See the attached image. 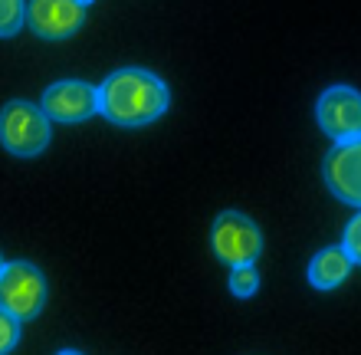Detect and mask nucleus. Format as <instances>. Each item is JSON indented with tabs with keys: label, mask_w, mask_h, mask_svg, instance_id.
Segmentation results:
<instances>
[{
	"label": "nucleus",
	"mask_w": 361,
	"mask_h": 355,
	"mask_svg": "<svg viewBox=\"0 0 361 355\" xmlns=\"http://www.w3.org/2000/svg\"><path fill=\"white\" fill-rule=\"evenodd\" d=\"M168 102H171V92L164 86V79L142 66L115 69L99 86V112L122 128L152 125L168 112Z\"/></svg>",
	"instance_id": "f257e3e1"
},
{
	"label": "nucleus",
	"mask_w": 361,
	"mask_h": 355,
	"mask_svg": "<svg viewBox=\"0 0 361 355\" xmlns=\"http://www.w3.org/2000/svg\"><path fill=\"white\" fill-rule=\"evenodd\" d=\"M49 135H53V122L33 102L13 99V102L0 109V145L10 155L33 158L49 145Z\"/></svg>",
	"instance_id": "f03ea898"
},
{
	"label": "nucleus",
	"mask_w": 361,
	"mask_h": 355,
	"mask_svg": "<svg viewBox=\"0 0 361 355\" xmlns=\"http://www.w3.org/2000/svg\"><path fill=\"white\" fill-rule=\"evenodd\" d=\"M47 303V277L37 263L10 260L0 263V306L17 319H33Z\"/></svg>",
	"instance_id": "7ed1b4c3"
},
{
	"label": "nucleus",
	"mask_w": 361,
	"mask_h": 355,
	"mask_svg": "<svg viewBox=\"0 0 361 355\" xmlns=\"http://www.w3.org/2000/svg\"><path fill=\"white\" fill-rule=\"evenodd\" d=\"M210 247H214V257L224 260L227 267L257 263V257L263 253V234L247 214L224 211L210 227Z\"/></svg>",
	"instance_id": "20e7f679"
},
{
	"label": "nucleus",
	"mask_w": 361,
	"mask_h": 355,
	"mask_svg": "<svg viewBox=\"0 0 361 355\" xmlns=\"http://www.w3.org/2000/svg\"><path fill=\"white\" fill-rule=\"evenodd\" d=\"M39 109L47 112L49 122H86L99 112V86L82 83V79H59V83L47 86L43 99H39Z\"/></svg>",
	"instance_id": "39448f33"
},
{
	"label": "nucleus",
	"mask_w": 361,
	"mask_h": 355,
	"mask_svg": "<svg viewBox=\"0 0 361 355\" xmlns=\"http://www.w3.org/2000/svg\"><path fill=\"white\" fill-rule=\"evenodd\" d=\"M322 178L338 201L361 207V135L342 138L329 148L322 162Z\"/></svg>",
	"instance_id": "423d86ee"
},
{
	"label": "nucleus",
	"mask_w": 361,
	"mask_h": 355,
	"mask_svg": "<svg viewBox=\"0 0 361 355\" xmlns=\"http://www.w3.org/2000/svg\"><path fill=\"white\" fill-rule=\"evenodd\" d=\"M315 122L332 142L361 135V92L355 86H329L315 102Z\"/></svg>",
	"instance_id": "0eeeda50"
},
{
	"label": "nucleus",
	"mask_w": 361,
	"mask_h": 355,
	"mask_svg": "<svg viewBox=\"0 0 361 355\" xmlns=\"http://www.w3.org/2000/svg\"><path fill=\"white\" fill-rule=\"evenodd\" d=\"M27 23L43 40H69L86 23V4L82 0H30Z\"/></svg>",
	"instance_id": "6e6552de"
},
{
	"label": "nucleus",
	"mask_w": 361,
	"mask_h": 355,
	"mask_svg": "<svg viewBox=\"0 0 361 355\" xmlns=\"http://www.w3.org/2000/svg\"><path fill=\"white\" fill-rule=\"evenodd\" d=\"M352 273V257L342 247H325L309 260V283L315 289H335L342 287Z\"/></svg>",
	"instance_id": "1a4fd4ad"
},
{
	"label": "nucleus",
	"mask_w": 361,
	"mask_h": 355,
	"mask_svg": "<svg viewBox=\"0 0 361 355\" xmlns=\"http://www.w3.org/2000/svg\"><path fill=\"white\" fill-rule=\"evenodd\" d=\"M259 289V273L253 263H237L230 267V293L240 299H250Z\"/></svg>",
	"instance_id": "9d476101"
},
{
	"label": "nucleus",
	"mask_w": 361,
	"mask_h": 355,
	"mask_svg": "<svg viewBox=\"0 0 361 355\" xmlns=\"http://www.w3.org/2000/svg\"><path fill=\"white\" fill-rule=\"evenodd\" d=\"M27 23V0H0V37H13Z\"/></svg>",
	"instance_id": "9b49d317"
},
{
	"label": "nucleus",
	"mask_w": 361,
	"mask_h": 355,
	"mask_svg": "<svg viewBox=\"0 0 361 355\" xmlns=\"http://www.w3.org/2000/svg\"><path fill=\"white\" fill-rule=\"evenodd\" d=\"M17 342H20V319L10 309L0 306V355L10 352Z\"/></svg>",
	"instance_id": "f8f14e48"
},
{
	"label": "nucleus",
	"mask_w": 361,
	"mask_h": 355,
	"mask_svg": "<svg viewBox=\"0 0 361 355\" xmlns=\"http://www.w3.org/2000/svg\"><path fill=\"white\" fill-rule=\"evenodd\" d=\"M342 250L352 257V263H361V207L352 221L345 224V237H342Z\"/></svg>",
	"instance_id": "ddd939ff"
},
{
	"label": "nucleus",
	"mask_w": 361,
	"mask_h": 355,
	"mask_svg": "<svg viewBox=\"0 0 361 355\" xmlns=\"http://www.w3.org/2000/svg\"><path fill=\"white\" fill-rule=\"evenodd\" d=\"M82 4H92V0H82Z\"/></svg>",
	"instance_id": "4468645a"
},
{
	"label": "nucleus",
	"mask_w": 361,
	"mask_h": 355,
	"mask_svg": "<svg viewBox=\"0 0 361 355\" xmlns=\"http://www.w3.org/2000/svg\"><path fill=\"white\" fill-rule=\"evenodd\" d=\"M0 263H4V257H0Z\"/></svg>",
	"instance_id": "2eb2a0df"
}]
</instances>
